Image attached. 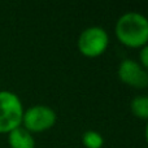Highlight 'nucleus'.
<instances>
[{
	"label": "nucleus",
	"instance_id": "1",
	"mask_svg": "<svg viewBox=\"0 0 148 148\" xmlns=\"http://www.w3.org/2000/svg\"><path fill=\"white\" fill-rule=\"evenodd\" d=\"M116 38L129 48H143L148 44V18L138 12H127L117 20Z\"/></svg>",
	"mask_w": 148,
	"mask_h": 148
},
{
	"label": "nucleus",
	"instance_id": "2",
	"mask_svg": "<svg viewBox=\"0 0 148 148\" xmlns=\"http://www.w3.org/2000/svg\"><path fill=\"white\" fill-rule=\"evenodd\" d=\"M23 105L17 94L0 90V134H9L22 125Z\"/></svg>",
	"mask_w": 148,
	"mask_h": 148
},
{
	"label": "nucleus",
	"instance_id": "3",
	"mask_svg": "<svg viewBox=\"0 0 148 148\" xmlns=\"http://www.w3.org/2000/svg\"><path fill=\"white\" fill-rule=\"evenodd\" d=\"M109 46V35L107 30L100 26H90L84 29L78 36V51L88 59L99 57L107 51Z\"/></svg>",
	"mask_w": 148,
	"mask_h": 148
},
{
	"label": "nucleus",
	"instance_id": "4",
	"mask_svg": "<svg viewBox=\"0 0 148 148\" xmlns=\"http://www.w3.org/2000/svg\"><path fill=\"white\" fill-rule=\"evenodd\" d=\"M57 121V114L51 107L36 104L23 110L22 127L33 133H43L53 127Z\"/></svg>",
	"mask_w": 148,
	"mask_h": 148
},
{
	"label": "nucleus",
	"instance_id": "5",
	"mask_svg": "<svg viewBox=\"0 0 148 148\" xmlns=\"http://www.w3.org/2000/svg\"><path fill=\"white\" fill-rule=\"evenodd\" d=\"M118 78L126 86L133 88H146L148 87V73L135 60L126 59L118 66Z\"/></svg>",
	"mask_w": 148,
	"mask_h": 148
},
{
	"label": "nucleus",
	"instance_id": "6",
	"mask_svg": "<svg viewBox=\"0 0 148 148\" xmlns=\"http://www.w3.org/2000/svg\"><path fill=\"white\" fill-rule=\"evenodd\" d=\"M8 144L10 148H35L36 146L34 135L22 126L8 134Z\"/></svg>",
	"mask_w": 148,
	"mask_h": 148
},
{
	"label": "nucleus",
	"instance_id": "7",
	"mask_svg": "<svg viewBox=\"0 0 148 148\" xmlns=\"http://www.w3.org/2000/svg\"><path fill=\"white\" fill-rule=\"evenodd\" d=\"M130 109L136 118L148 121V96L144 95L135 96L130 103Z\"/></svg>",
	"mask_w": 148,
	"mask_h": 148
},
{
	"label": "nucleus",
	"instance_id": "8",
	"mask_svg": "<svg viewBox=\"0 0 148 148\" xmlns=\"http://www.w3.org/2000/svg\"><path fill=\"white\" fill-rule=\"evenodd\" d=\"M82 143L86 148H101L104 146V138L99 131L88 130L82 135Z\"/></svg>",
	"mask_w": 148,
	"mask_h": 148
},
{
	"label": "nucleus",
	"instance_id": "9",
	"mask_svg": "<svg viewBox=\"0 0 148 148\" xmlns=\"http://www.w3.org/2000/svg\"><path fill=\"white\" fill-rule=\"evenodd\" d=\"M139 64L148 73V44L144 46L143 48H140V52H139Z\"/></svg>",
	"mask_w": 148,
	"mask_h": 148
},
{
	"label": "nucleus",
	"instance_id": "10",
	"mask_svg": "<svg viewBox=\"0 0 148 148\" xmlns=\"http://www.w3.org/2000/svg\"><path fill=\"white\" fill-rule=\"evenodd\" d=\"M144 136H146V140L148 143V121H147V125H146V130H144Z\"/></svg>",
	"mask_w": 148,
	"mask_h": 148
}]
</instances>
